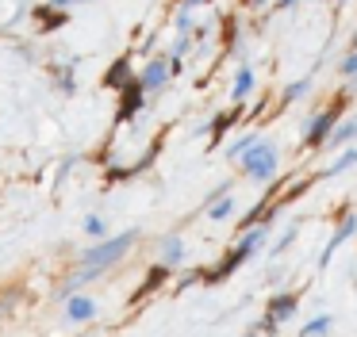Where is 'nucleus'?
<instances>
[{"mask_svg":"<svg viewBox=\"0 0 357 337\" xmlns=\"http://www.w3.org/2000/svg\"><path fill=\"white\" fill-rule=\"evenodd\" d=\"M131 242H135V230H127V234L112 237V242H104V245H93V249H85V265H89V268H104V265H112V260L123 257Z\"/></svg>","mask_w":357,"mask_h":337,"instance_id":"nucleus-1","label":"nucleus"},{"mask_svg":"<svg viewBox=\"0 0 357 337\" xmlns=\"http://www.w3.org/2000/svg\"><path fill=\"white\" fill-rule=\"evenodd\" d=\"M246 173L254 176V180H269V176L277 173V146L273 142L254 146V153L246 157Z\"/></svg>","mask_w":357,"mask_h":337,"instance_id":"nucleus-2","label":"nucleus"},{"mask_svg":"<svg viewBox=\"0 0 357 337\" xmlns=\"http://www.w3.org/2000/svg\"><path fill=\"white\" fill-rule=\"evenodd\" d=\"M169 69L173 65H165V61L162 58H158V61H150V65H146V73H142V88H162V84L165 81H169Z\"/></svg>","mask_w":357,"mask_h":337,"instance_id":"nucleus-3","label":"nucleus"},{"mask_svg":"<svg viewBox=\"0 0 357 337\" xmlns=\"http://www.w3.org/2000/svg\"><path fill=\"white\" fill-rule=\"evenodd\" d=\"M331 127H334V111H319L315 119H311V127H307V142H323L326 134H331Z\"/></svg>","mask_w":357,"mask_h":337,"instance_id":"nucleus-4","label":"nucleus"},{"mask_svg":"<svg viewBox=\"0 0 357 337\" xmlns=\"http://www.w3.org/2000/svg\"><path fill=\"white\" fill-rule=\"evenodd\" d=\"M354 230H357V214H349V219H346V222H342V226H338V230H334V237H331V245H326V253H323V265H326V260H331V257H334V249H338V245H342V242H346V237H349V234H354Z\"/></svg>","mask_w":357,"mask_h":337,"instance_id":"nucleus-5","label":"nucleus"},{"mask_svg":"<svg viewBox=\"0 0 357 337\" xmlns=\"http://www.w3.org/2000/svg\"><path fill=\"white\" fill-rule=\"evenodd\" d=\"M296 314V295H280V299H273V311H269V318L273 322H288Z\"/></svg>","mask_w":357,"mask_h":337,"instance_id":"nucleus-6","label":"nucleus"},{"mask_svg":"<svg viewBox=\"0 0 357 337\" xmlns=\"http://www.w3.org/2000/svg\"><path fill=\"white\" fill-rule=\"evenodd\" d=\"M250 88H254V69L242 65L238 73H234V92H231V96H234V100H246Z\"/></svg>","mask_w":357,"mask_h":337,"instance_id":"nucleus-7","label":"nucleus"},{"mask_svg":"<svg viewBox=\"0 0 357 337\" xmlns=\"http://www.w3.org/2000/svg\"><path fill=\"white\" fill-rule=\"evenodd\" d=\"M66 314H70L73 322H89V318L96 314V303H93V299H73L70 311H66Z\"/></svg>","mask_w":357,"mask_h":337,"instance_id":"nucleus-8","label":"nucleus"},{"mask_svg":"<svg viewBox=\"0 0 357 337\" xmlns=\"http://www.w3.org/2000/svg\"><path fill=\"white\" fill-rule=\"evenodd\" d=\"M181 257H185V242H181V237H169L165 249H162V265H177Z\"/></svg>","mask_w":357,"mask_h":337,"instance_id":"nucleus-9","label":"nucleus"},{"mask_svg":"<svg viewBox=\"0 0 357 337\" xmlns=\"http://www.w3.org/2000/svg\"><path fill=\"white\" fill-rule=\"evenodd\" d=\"M354 165H357V150H346V153H342V157L334 161L331 168H326V173H346V168H354Z\"/></svg>","mask_w":357,"mask_h":337,"instance_id":"nucleus-10","label":"nucleus"},{"mask_svg":"<svg viewBox=\"0 0 357 337\" xmlns=\"http://www.w3.org/2000/svg\"><path fill=\"white\" fill-rule=\"evenodd\" d=\"M231 211H234L231 196H223V199H219V203H211V211H208V214H211V219H215V222H223V219H227V214H231Z\"/></svg>","mask_w":357,"mask_h":337,"instance_id":"nucleus-11","label":"nucleus"},{"mask_svg":"<svg viewBox=\"0 0 357 337\" xmlns=\"http://www.w3.org/2000/svg\"><path fill=\"white\" fill-rule=\"evenodd\" d=\"M342 77H349V81H357V46H354V50H349L346 54V58H342Z\"/></svg>","mask_w":357,"mask_h":337,"instance_id":"nucleus-12","label":"nucleus"},{"mask_svg":"<svg viewBox=\"0 0 357 337\" xmlns=\"http://www.w3.org/2000/svg\"><path fill=\"white\" fill-rule=\"evenodd\" d=\"M250 146H257V138H254V134H242L238 142H234L231 150H227V157H242V153H246Z\"/></svg>","mask_w":357,"mask_h":337,"instance_id":"nucleus-13","label":"nucleus"},{"mask_svg":"<svg viewBox=\"0 0 357 337\" xmlns=\"http://www.w3.org/2000/svg\"><path fill=\"white\" fill-rule=\"evenodd\" d=\"M326 329H331V318H315V322H307V326H303V337H323Z\"/></svg>","mask_w":357,"mask_h":337,"instance_id":"nucleus-14","label":"nucleus"},{"mask_svg":"<svg viewBox=\"0 0 357 337\" xmlns=\"http://www.w3.org/2000/svg\"><path fill=\"white\" fill-rule=\"evenodd\" d=\"M307 84H311V81H296V84H288V88H284V100H300L303 92H307Z\"/></svg>","mask_w":357,"mask_h":337,"instance_id":"nucleus-15","label":"nucleus"},{"mask_svg":"<svg viewBox=\"0 0 357 337\" xmlns=\"http://www.w3.org/2000/svg\"><path fill=\"white\" fill-rule=\"evenodd\" d=\"M292 237H296V226H288L284 230V237H280L277 245H273V253H280V249H288V245H292Z\"/></svg>","mask_w":357,"mask_h":337,"instance_id":"nucleus-16","label":"nucleus"},{"mask_svg":"<svg viewBox=\"0 0 357 337\" xmlns=\"http://www.w3.org/2000/svg\"><path fill=\"white\" fill-rule=\"evenodd\" d=\"M185 50H188V35L181 31V35H177V42H173V58H181Z\"/></svg>","mask_w":357,"mask_h":337,"instance_id":"nucleus-17","label":"nucleus"},{"mask_svg":"<svg viewBox=\"0 0 357 337\" xmlns=\"http://www.w3.org/2000/svg\"><path fill=\"white\" fill-rule=\"evenodd\" d=\"M123 77H127V65H116V69H112V73H108V84H119V81H123Z\"/></svg>","mask_w":357,"mask_h":337,"instance_id":"nucleus-18","label":"nucleus"},{"mask_svg":"<svg viewBox=\"0 0 357 337\" xmlns=\"http://www.w3.org/2000/svg\"><path fill=\"white\" fill-rule=\"evenodd\" d=\"M85 230H89V234H104V219H89Z\"/></svg>","mask_w":357,"mask_h":337,"instance_id":"nucleus-19","label":"nucleus"},{"mask_svg":"<svg viewBox=\"0 0 357 337\" xmlns=\"http://www.w3.org/2000/svg\"><path fill=\"white\" fill-rule=\"evenodd\" d=\"M246 337H254V334H246Z\"/></svg>","mask_w":357,"mask_h":337,"instance_id":"nucleus-20","label":"nucleus"}]
</instances>
